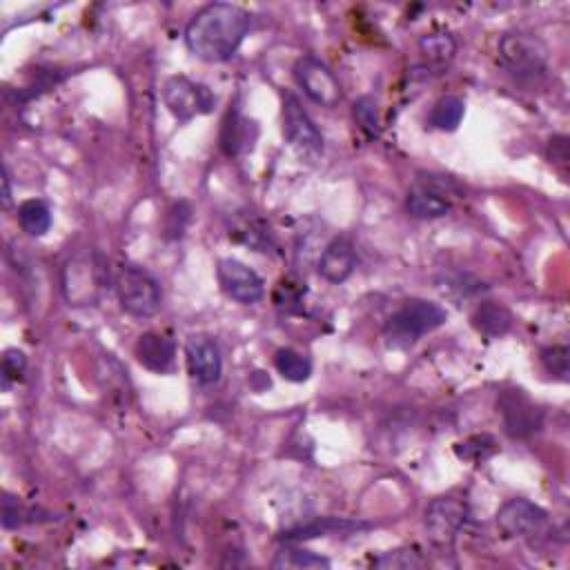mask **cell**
Masks as SVG:
<instances>
[{
	"label": "cell",
	"mask_w": 570,
	"mask_h": 570,
	"mask_svg": "<svg viewBox=\"0 0 570 570\" xmlns=\"http://www.w3.org/2000/svg\"><path fill=\"white\" fill-rule=\"evenodd\" d=\"M513 314L508 308L499 306L495 301H484L473 314V326L479 334L488 339H499L513 328Z\"/></svg>",
	"instance_id": "cell-17"
},
{
	"label": "cell",
	"mask_w": 570,
	"mask_h": 570,
	"mask_svg": "<svg viewBox=\"0 0 570 570\" xmlns=\"http://www.w3.org/2000/svg\"><path fill=\"white\" fill-rule=\"evenodd\" d=\"M542 363L550 377H555L559 381H568V348L566 346L544 348Z\"/></svg>",
	"instance_id": "cell-28"
},
{
	"label": "cell",
	"mask_w": 570,
	"mask_h": 570,
	"mask_svg": "<svg viewBox=\"0 0 570 570\" xmlns=\"http://www.w3.org/2000/svg\"><path fill=\"white\" fill-rule=\"evenodd\" d=\"M136 359H139L147 370L165 375L174 368L176 359V343L174 339L165 337L161 332H145L136 341Z\"/></svg>",
	"instance_id": "cell-16"
},
{
	"label": "cell",
	"mask_w": 570,
	"mask_h": 570,
	"mask_svg": "<svg viewBox=\"0 0 570 570\" xmlns=\"http://www.w3.org/2000/svg\"><path fill=\"white\" fill-rule=\"evenodd\" d=\"M352 116H355V123L359 125V130L368 136V139H377L381 132V123H379V110H377V101L370 96H361L359 101L352 107Z\"/></svg>",
	"instance_id": "cell-25"
},
{
	"label": "cell",
	"mask_w": 570,
	"mask_h": 570,
	"mask_svg": "<svg viewBox=\"0 0 570 570\" xmlns=\"http://www.w3.org/2000/svg\"><path fill=\"white\" fill-rule=\"evenodd\" d=\"M497 528L510 539H526L535 544L550 533V517L542 506L533 504L524 497L508 499L497 513Z\"/></svg>",
	"instance_id": "cell-6"
},
{
	"label": "cell",
	"mask_w": 570,
	"mask_h": 570,
	"mask_svg": "<svg viewBox=\"0 0 570 570\" xmlns=\"http://www.w3.org/2000/svg\"><path fill=\"white\" fill-rule=\"evenodd\" d=\"M116 292L121 308L136 319H150L163 306L159 281L139 265H123L116 274Z\"/></svg>",
	"instance_id": "cell-5"
},
{
	"label": "cell",
	"mask_w": 570,
	"mask_h": 570,
	"mask_svg": "<svg viewBox=\"0 0 570 570\" xmlns=\"http://www.w3.org/2000/svg\"><path fill=\"white\" fill-rule=\"evenodd\" d=\"M548 159L553 165L568 163V139L566 136H553L548 143Z\"/></svg>",
	"instance_id": "cell-31"
},
{
	"label": "cell",
	"mask_w": 570,
	"mask_h": 570,
	"mask_svg": "<svg viewBox=\"0 0 570 570\" xmlns=\"http://www.w3.org/2000/svg\"><path fill=\"white\" fill-rule=\"evenodd\" d=\"M294 81L312 103L321 107H337L341 103V85L330 67L317 56H301L294 63Z\"/></svg>",
	"instance_id": "cell-11"
},
{
	"label": "cell",
	"mask_w": 570,
	"mask_h": 570,
	"mask_svg": "<svg viewBox=\"0 0 570 570\" xmlns=\"http://www.w3.org/2000/svg\"><path fill=\"white\" fill-rule=\"evenodd\" d=\"M283 136L301 159H319L323 154V134L294 94L283 96Z\"/></svg>",
	"instance_id": "cell-8"
},
{
	"label": "cell",
	"mask_w": 570,
	"mask_h": 570,
	"mask_svg": "<svg viewBox=\"0 0 570 570\" xmlns=\"http://www.w3.org/2000/svg\"><path fill=\"white\" fill-rule=\"evenodd\" d=\"M377 568H392V570H412L424 566V559L415 550H392V553H383L375 559Z\"/></svg>",
	"instance_id": "cell-27"
},
{
	"label": "cell",
	"mask_w": 570,
	"mask_h": 570,
	"mask_svg": "<svg viewBox=\"0 0 570 570\" xmlns=\"http://www.w3.org/2000/svg\"><path fill=\"white\" fill-rule=\"evenodd\" d=\"M250 130H254V125L243 119V116L234 110L223 121V130H221V147L223 152L228 156H239L243 150L252 147V139Z\"/></svg>",
	"instance_id": "cell-18"
},
{
	"label": "cell",
	"mask_w": 570,
	"mask_h": 570,
	"mask_svg": "<svg viewBox=\"0 0 570 570\" xmlns=\"http://www.w3.org/2000/svg\"><path fill=\"white\" fill-rule=\"evenodd\" d=\"M105 265L101 254H78L65 265L63 290L70 306H92L103 288Z\"/></svg>",
	"instance_id": "cell-9"
},
{
	"label": "cell",
	"mask_w": 570,
	"mask_h": 570,
	"mask_svg": "<svg viewBox=\"0 0 570 570\" xmlns=\"http://www.w3.org/2000/svg\"><path fill=\"white\" fill-rule=\"evenodd\" d=\"M448 319L446 308L428 299H408L386 323L390 346H410L426 334L441 328Z\"/></svg>",
	"instance_id": "cell-2"
},
{
	"label": "cell",
	"mask_w": 570,
	"mask_h": 570,
	"mask_svg": "<svg viewBox=\"0 0 570 570\" xmlns=\"http://www.w3.org/2000/svg\"><path fill=\"white\" fill-rule=\"evenodd\" d=\"M459 194V185L450 176L421 172L408 190L406 210L415 219H441L455 208Z\"/></svg>",
	"instance_id": "cell-4"
},
{
	"label": "cell",
	"mask_w": 570,
	"mask_h": 570,
	"mask_svg": "<svg viewBox=\"0 0 570 570\" xmlns=\"http://www.w3.org/2000/svg\"><path fill=\"white\" fill-rule=\"evenodd\" d=\"M419 49L428 63L441 67L452 61V56L457 52V41L455 36L448 32H430L426 36H421Z\"/></svg>",
	"instance_id": "cell-21"
},
{
	"label": "cell",
	"mask_w": 570,
	"mask_h": 570,
	"mask_svg": "<svg viewBox=\"0 0 570 570\" xmlns=\"http://www.w3.org/2000/svg\"><path fill=\"white\" fill-rule=\"evenodd\" d=\"M499 65L515 81H537L548 70V52L539 38L524 32H508L499 38Z\"/></svg>",
	"instance_id": "cell-3"
},
{
	"label": "cell",
	"mask_w": 570,
	"mask_h": 570,
	"mask_svg": "<svg viewBox=\"0 0 570 570\" xmlns=\"http://www.w3.org/2000/svg\"><path fill=\"white\" fill-rule=\"evenodd\" d=\"M12 203V185H9V172L3 167V208H9Z\"/></svg>",
	"instance_id": "cell-32"
},
{
	"label": "cell",
	"mask_w": 570,
	"mask_h": 570,
	"mask_svg": "<svg viewBox=\"0 0 570 570\" xmlns=\"http://www.w3.org/2000/svg\"><path fill=\"white\" fill-rule=\"evenodd\" d=\"M23 508L21 504H18V499L14 497H9L5 495L3 499V526L9 530V528H18L23 524Z\"/></svg>",
	"instance_id": "cell-30"
},
{
	"label": "cell",
	"mask_w": 570,
	"mask_h": 570,
	"mask_svg": "<svg viewBox=\"0 0 570 570\" xmlns=\"http://www.w3.org/2000/svg\"><path fill=\"white\" fill-rule=\"evenodd\" d=\"M18 223L29 237H45L52 228V210L41 199H29L18 208Z\"/></svg>",
	"instance_id": "cell-19"
},
{
	"label": "cell",
	"mask_w": 570,
	"mask_h": 570,
	"mask_svg": "<svg viewBox=\"0 0 570 570\" xmlns=\"http://www.w3.org/2000/svg\"><path fill=\"white\" fill-rule=\"evenodd\" d=\"M185 361L190 377L201 386H212L223 375V357L216 339L208 334H192L185 341Z\"/></svg>",
	"instance_id": "cell-14"
},
{
	"label": "cell",
	"mask_w": 570,
	"mask_h": 570,
	"mask_svg": "<svg viewBox=\"0 0 570 570\" xmlns=\"http://www.w3.org/2000/svg\"><path fill=\"white\" fill-rule=\"evenodd\" d=\"M27 370V357L23 350H7L3 357V388L7 390L12 383H18L23 379Z\"/></svg>",
	"instance_id": "cell-29"
},
{
	"label": "cell",
	"mask_w": 570,
	"mask_h": 570,
	"mask_svg": "<svg viewBox=\"0 0 570 570\" xmlns=\"http://www.w3.org/2000/svg\"><path fill=\"white\" fill-rule=\"evenodd\" d=\"M252 27V16L232 3H210L185 27V45L205 63H225L237 54Z\"/></svg>",
	"instance_id": "cell-1"
},
{
	"label": "cell",
	"mask_w": 570,
	"mask_h": 570,
	"mask_svg": "<svg viewBox=\"0 0 570 570\" xmlns=\"http://www.w3.org/2000/svg\"><path fill=\"white\" fill-rule=\"evenodd\" d=\"M466 105L461 98L457 96H446L432 107V112L428 116V123L435 127V130H444V132H452L457 130L461 119H464Z\"/></svg>",
	"instance_id": "cell-23"
},
{
	"label": "cell",
	"mask_w": 570,
	"mask_h": 570,
	"mask_svg": "<svg viewBox=\"0 0 570 570\" xmlns=\"http://www.w3.org/2000/svg\"><path fill=\"white\" fill-rule=\"evenodd\" d=\"M468 519V504L459 495H444L430 501L426 508V533L437 548H452L459 530Z\"/></svg>",
	"instance_id": "cell-10"
},
{
	"label": "cell",
	"mask_w": 570,
	"mask_h": 570,
	"mask_svg": "<svg viewBox=\"0 0 570 570\" xmlns=\"http://www.w3.org/2000/svg\"><path fill=\"white\" fill-rule=\"evenodd\" d=\"M501 421H504L506 432L513 439H526L542 428L544 412L539 410L533 401L528 399L524 390L513 388L504 390L497 401Z\"/></svg>",
	"instance_id": "cell-12"
},
{
	"label": "cell",
	"mask_w": 570,
	"mask_h": 570,
	"mask_svg": "<svg viewBox=\"0 0 570 570\" xmlns=\"http://www.w3.org/2000/svg\"><path fill=\"white\" fill-rule=\"evenodd\" d=\"M163 103L179 123H190L196 116L210 114L216 96L208 85L194 83L188 76H172L163 85Z\"/></svg>",
	"instance_id": "cell-7"
},
{
	"label": "cell",
	"mask_w": 570,
	"mask_h": 570,
	"mask_svg": "<svg viewBox=\"0 0 570 570\" xmlns=\"http://www.w3.org/2000/svg\"><path fill=\"white\" fill-rule=\"evenodd\" d=\"M221 290L241 306H254L265 297V283L257 270L239 259H221L216 268Z\"/></svg>",
	"instance_id": "cell-13"
},
{
	"label": "cell",
	"mask_w": 570,
	"mask_h": 570,
	"mask_svg": "<svg viewBox=\"0 0 570 570\" xmlns=\"http://www.w3.org/2000/svg\"><path fill=\"white\" fill-rule=\"evenodd\" d=\"M274 368L285 381L303 383L312 375V361L294 348H281L274 355Z\"/></svg>",
	"instance_id": "cell-20"
},
{
	"label": "cell",
	"mask_w": 570,
	"mask_h": 570,
	"mask_svg": "<svg viewBox=\"0 0 570 570\" xmlns=\"http://www.w3.org/2000/svg\"><path fill=\"white\" fill-rule=\"evenodd\" d=\"M355 268H357V250L352 241L346 237L332 239L326 245V250L321 252L319 274L321 279H326L332 285L346 283L352 277Z\"/></svg>",
	"instance_id": "cell-15"
},
{
	"label": "cell",
	"mask_w": 570,
	"mask_h": 570,
	"mask_svg": "<svg viewBox=\"0 0 570 570\" xmlns=\"http://www.w3.org/2000/svg\"><path fill=\"white\" fill-rule=\"evenodd\" d=\"M366 528V524H355L348 522V519H332V517H323L312 522L308 526L294 528L290 530L285 539H312V537H328V535H337V533H352V530Z\"/></svg>",
	"instance_id": "cell-22"
},
{
	"label": "cell",
	"mask_w": 570,
	"mask_h": 570,
	"mask_svg": "<svg viewBox=\"0 0 570 570\" xmlns=\"http://www.w3.org/2000/svg\"><path fill=\"white\" fill-rule=\"evenodd\" d=\"M495 450H497L495 439L488 437V435L470 437V439L461 441V444L455 446V452H457L459 459L475 461V464H481V461H486L490 455H493Z\"/></svg>",
	"instance_id": "cell-26"
},
{
	"label": "cell",
	"mask_w": 570,
	"mask_h": 570,
	"mask_svg": "<svg viewBox=\"0 0 570 570\" xmlns=\"http://www.w3.org/2000/svg\"><path fill=\"white\" fill-rule=\"evenodd\" d=\"M274 568H294V570H321L330 568V562L326 557L314 555L310 550H299V548H285L274 559Z\"/></svg>",
	"instance_id": "cell-24"
}]
</instances>
